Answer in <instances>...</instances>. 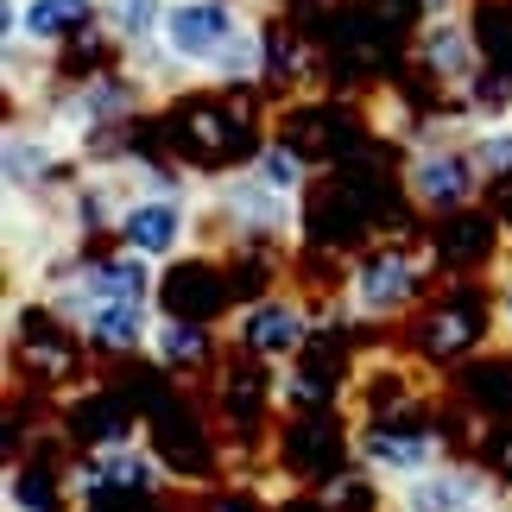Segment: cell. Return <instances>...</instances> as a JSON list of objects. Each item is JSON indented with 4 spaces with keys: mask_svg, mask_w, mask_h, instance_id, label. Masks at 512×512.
Segmentation results:
<instances>
[{
    "mask_svg": "<svg viewBox=\"0 0 512 512\" xmlns=\"http://www.w3.org/2000/svg\"><path fill=\"white\" fill-rule=\"evenodd\" d=\"M399 512H481L487 506V475L468 462H437L424 468L418 481H405L399 494H392Z\"/></svg>",
    "mask_w": 512,
    "mask_h": 512,
    "instance_id": "cell-13",
    "label": "cell"
},
{
    "mask_svg": "<svg viewBox=\"0 0 512 512\" xmlns=\"http://www.w3.org/2000/svg\"><path fill=\"white\" fill-rule=\"evenodd\" d=\"M462 121H468V114H462ZM462 146H468V159H475V171L487 177V184L512 177V108L468 121V127H462Z\"/></svg>",
    "mask_w": 512,
    "mask_h": 512,
    "instance_id": "cell-19",
    "label": "cell"
},
{
    "mask_svg": "<svg viewBox=\"0 0 512 512\" xmlns=\"http://www.w3.org/2000/svg\"><path fill=\"white\" fill-rule=\"evenodd\" d=\"M64 165H76L70 146L57 140L38 114L7 121V133H0V177H7V196H26V203H57V196L70 190Z\"/></svg>",
    "mask_w": 512,
    "mask_h": 512,
    "instance_id": "cell-7",
    "label": "cell"
},
{
    "mask_svg": "<svg viewBox=\"0 0 512 512\" xmlns=\"http://www.w3.org/2000/svg\"><path fill=\"white\" fill-rule=\"evenodd\" d=\"M241 171L253 177V184H266L272 196H291V203H304V196H310V159H304L298 140H285V133H272V140L253 146Z\"/></svg>",
    "mask_w": 512,
    "mask_h": 512,
    "instance_id": "cell-17",
    "label": "cell"
},
{
    "mask_svg": "<svg viewBox=\"0 0 512 512\" xmlns=\"http://www.w3.org/2000/svg\"><path fill=\"white\" fill-rule=\"evenodd\" d=\"M247 19H253L247 0H171L159 51H165L184 76L209 83V70L222 64V51L234 45V38H241Z\"/></svg>",
    "mask_w": 512,
    "mask_h": 512,
    "instance_id": "cell-6",
    "label": "cell"
},
{
    "mask_svg": "<svg viewBox=\"0 0 512 512\" xmlns=\"http://www.w3.org/2000/svg\"><path fill=\"white\" fill-rule=\"evenodd\" d=\"M152 323H159V304H89L70 323V336L102 354H146Z\"/></svg>",
    "mask_w": 512,
    "mask_h": 512,
    "instance_id": "cell-14",
    "label": "cell"
},
{
    "mask_svg": "<svg viewBox=\"0 0 512 512\" xmlns=\"http://www.w3.org/2000/svg\"><path fill=\"white\" fill-rule=\"evenodd\" d=\"M411 57H418V70L449 95V102H462V95L481 83V38H475V26H468V13L418 19Z\"/></svg>",
    "mask_w": 512,
    "mask_h": 512,
    "instance_id": "cell-9",
    "label": "cell"
},
{
    "mask_svg": "<svg viewBox=\"0 0 512 512\" xmlns=\"http://www.w3.org/2000/svg\"><path fill=\"white\" fill-rule=\"evenodd\" d=\"M487 336H500L494 329V285H437V298L418 317V342L430 361L475 354Z\"/></svg>",
    "mask_w": 512,
    "mask_h": 512,
    "instance_id": "cell-8",
    "label": "cell"
},
{
    "mask_svg": "<svg viewBox=\"0 0 512 512\" xmlns=\"http://www.w3.org/2000/svg\"><path fill=\"white\" fill-rule=\"evenodd\" d=\"M418 7V19H449V13H462L468 0H411Z\"/></svg>",
    "mask_w": 512,
    "mask_h": 512,
    "instance_id": "cell-21",
    "label": "cell"
},
{
    "mask_svg": "<svg viewBox=\"0 0 512 512\" xmlns=\"http://www.w3.org/2000/svg\"><path fill=\"white\" fill-rule=\"evenodd\" d=\"M146 354H152L165 373H203V367L215 361V329L196 323V317H171V310H159Z\"/></svg>",
    "mask_w": 512,
    "mask_h": 512,
    "instance_id": "cell-16",
    "label": "cell"
},
{
    "mask_svg": "<svg viewBox=\"0 0 512 512\" xmlns=\"http://www.w3.org/2000/svg\"><path fill=\"white\" fill-rule=\"evenodd\" d=\"M114 247L146 260V266H159V272L177 260H196L209 247L203 196H127L121 222H114Z\"/></svg>",
    "mask_w": 512,
    "mask_h": 512,
    "instance_id": "cell-4",
    "label": "cell"
},
{
    "mask_svg": "<svg viewBox=\"0 0 512 512\" xmlns=\"http://www.w3.org/2000/svg\"><path fill=\"white\" fill-rule=\"evenodd\" d=\"M165 13L171 0H102V45L127 64L165 38Z\"/></svg>",
    "mask_w": 512,
    "mask_h": 512,
    "instance_id": "cell-15",
    "label": "cell"
},
{
    "mask_svg": "<svg viewBox=\"0 0 512 512\" xmlns=\"http://www.w3.org/2000/svg\"><path fill=\"white\" fill-rule=\"evenodd\" d=\"M0 70H7V95H13L26 114H38L57 89H64V83H51V76H57V57L19 45V38H7V45H0Z\"/></svg>",
    "mask_w": 512,
    "mask_h": 512,
    "instance_id": "cell-18",
    "label": "cell"
},
{
    "mask_svg": "<svg viewBox=\"0 0 512 512\" xmlns=\"http://www.w3.org/2000/svg\"><path fill=\"white\" fill-rule=\"evenodd\" d=\"M159 487V462L146 456L133 437H114V443H95L89 462L76 468V494L83 500H140Z\"/></svg>",
    "mask_w": 512,
    "mask_h": 512,
    "instance_id": "cell-11",
    "label": "cell"
},
{
    "mask_svg": "<svg viewBox=\"0 0 512 512\" xmlns=\"http://www.w3.org/2000/svg\"><path fill=\"white\" fill-rule=\"evenodd\" d=\"M354 456H361L373 475H386L392 487L418 481L424 468L443 462V437L437 430H418V424H367L361 437H354Z\"/></svg>",
    "mask_w": 512,
    "mask_h": 512,
    "instance_id": "cell-10",
    "label": "cell"
},
{
    "mask_svg": "<svg viewBox=\"0 0 512 512\" xmlns=\"http://www.w3.org/2000/svg\"><path fill=\"white\" fill-rule=\"evenodd\" d=\"M462 114H443V121H418V140L405 152V196L418 203L424 215H437V222H456V215L475 209V196L487 190V177L475 171L462 146Z\"/></svg>",
    "mask_w": 512,
    "mask_h": 512,
    "instance_id": "cell-3",
    "label": "cell"
},
{
    "mask_svg": "<svg viewBox=\"0 0 512 512\" xmlns=\"http://www.w3.org/2000/svg\"><path fill=\"white\" fill-rule=\"evenodd\" d=\"M487 285H494V329L512 342V253L494 266V279H487Z\"/></svg>",
    "mask_w": 512,
    "mask_h": 512,
    "instance_id": "cell-20",
    "label": "cell"
},
{
    "mask_svg": "<svg viewBox=\"0 0 512 512\" xmlns=\"http://www.w3.org/2000/svg\"><path fill=\"white\" fill-rule=\"evenodd\" d=\"M228 342L247 354V361H266V367H291L304 361V348L317 342V317H310V304L298 291H260V298H247L241 310L228 317Z\"/></svg>",
    "mask_w": 512,
    "mask_h": 512,
    "instance_id": "cell-5",
    "label": "cell"
},
{
    "mask_svg": "<svg viewBox=\"0 0 512 512\" xmlns=\"http://www.w3.org/2000/svg\"><path fill=\"white\" fill-rule=\"evenodd\" d=\"M430 260L437 247H405V241H373L342 266V317L348 323H399L424 304Z\"/></svg>",
    "mask_w": 512,
    "mask_h": 512,
    "instance_id": "cell-2",
    "label": "cell"
},
{
    "mask_svg": "<svg viewBox=\"0 0 512 512\" xmlns=\"http://www.w3.org/2000/svg\"><path fill=\"white\" fill-rule=\"evenodd\" d=\"M7 38L57 57V51L83 45V38H102V0H26V7H19V26ZM7 38H0V45H7Z\"/></svg>",
    "mask_w": 512,
    "mask_h": 512,
    "instance_id": "cell-12",
    "label": "cell"
},
{
    "mask_svg": "<svg viewBox=\"0 0 512 512\" xmlns=\"http://www.w3.org/2000/svg\"><path fill=\"white\" fill-rule=\"evenodd\" d=\"M203 215H209V247H228V253H253V247L279 253V247H298L304 234V203L272 196L247 171H215L203 184Z\"/></svg>",
    "mask_w": 512,
    "mask_h": 512,
    "instance_id": "cell-1",
    "label": "cell"
}]
</instances>
